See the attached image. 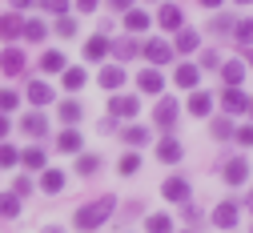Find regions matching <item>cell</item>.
<instances>
[{
    "label": "cell",
    "mask_w": 253,
    "mask_h": 233,
    "mask_svg": "<svg viewBox=\"0 0 253 233\" xmlns=\"http://www.w3.org/2000/svg\"><path fill=\"white\" fill-rule=\"evenodd\" d=\"M20 129H24V133H28V137H41V133H44V129H48V121H44V117H41V113H28V117H24V121H20Z\"/></svg>",
    "instance_id": "cell-16"
},
{
    "label": "cell",
    "mask_w": 253,
    "mask_h": 233,
    "mask_svg": "<svg viewBox=\"0 0 253 233\" xmlns=\"http://www.w3.org/2000/svg\"><path fill=\"white\" fill-rule=\"evenodd\" d=\"M8 133V113H0V137Z\"/></svg>",
    "instance_id": "cell-44"
},
{
    "label": "cell",
    "mask_w": 253,
    "mask_h": 233,
    "mask_svg": "<svg viewBox=\"0 0 253 233\" xmlns=\"http://www.w3.org/2000/svg\"><path fill=\"white\" fill-rule=\"evenodd\" d=\"M133 52H137V41H121V45H117V56H121V60L133 56Z\"/></svg>",
    "instance_id": "cell-40"
},
{
    "label": "cell",
    "mask_w": 253,
    "mask_h": 233,
    "mask_svg": "<svg viewBox=\"0 0 253 233\" xmlns=\"http://www.w3.org/2000/svg\"><path fill=\"white\" fill-rule=\"evenodd\" d=\"M145 56H149L153 64H169V60H173V45H169V41H149V45H145Z\"/></svg>",
    "instance_id": "cell-3"
},
{
    "label": "cell",
    "mask_w": 253,
    "mask_h": 233,
    "mask_svg": "<svg viewBox=\"0 0 253 233\" xmlns=\"http://www.w3.org/2000/svg\"><path fill=\"white\" fill-rule=\"evenodd\" d=\"M213 137H233V121H225V117L213 121Z\"/></svg>",
    "instance_id": "cell-37"
},
{
    "label": "cell",
    "mask_w": 253,
    "mask_h": 233,
    "mask_svg": "<svg viewBox=\"0 0 253 233\" xmlns=\"http://www.w3.org/2000/svg\"><path fill=\"white\" fill-rule=\"evenodd\" d=\"M245 113H253V101H249V105H245Z\"/></svg>",
    "instance_id": "cell-48"
},
{
    "label": "cell",
    "mask_w": 253,
    "mask_h": 233,
    "mask_svg": "<svg viewBox=\"0 0 253 233\" xmlns=\"http://www.w3.org/2000/svg\"><path fill=\"white\" fill-rule=\"evenodd\" d=\"M201 4H205V8H217V4H221V0H201Z\"/></svg>",
    "instance_id": "cell-47"
},
{
    "label": "cell",
    "mask_w": 253,
    "mask_h": 233,
    "mask_svg": "<svg viewBox=\"0 0 253 233\" xmlns=\"http://www.w3.org/2000/svg\"><path fill=\"white\" fill-rule=\"evenodd\" d=\"M28 4H33V0H12V8H28Z\"/></svg>",
    "instance_id": "cell-46"
},
{
    "label": "cell",
    "mask_w": 253,
    "mask_h": 233,
    "mask_svg": "<svg viewBox=\"0 0 253 233\" xmlns=\"http://www.w3.org/2000/svg\"><path fill=\"white\" fill-rule=\"evenodd\" d=\"M97 165H101V157H92V153H84V157L77 161V173H97Z\"/></svg>",
    "instance_id": "cell-33"
},
{
    "label": "cell",
    "mask_w": 253,
    "mask_h": 233,
    "mask_svg": "<svg viewBox=\"0 0 253 233\" xmlns=\"http://www.w3.org/2000/svg\"><path fill=\"white\" fill-rule=\"evenodd\" d=\"M41 69L44 73H60V69H65V56H60V52H44L41 56Z\"/></svg>",
    "instance_id": "cell-23"
},
{
    "label": "cell",
    "mask_w": 253,
    "mask_h": 233,
    "mask_svg": "<svg viewBox=\"0 0 253 233\" xmlns=\"http://www.w3.org/2000/svg\"><path fill=\"white\" fill-rule=\"evenodd\" d=\"M84 56H88V60H101V56H109V41H105V37H92V41L84 45Z\"/></svg>",
    "instance_id": "cell-20"
},
{
    "label": "cell",
    "mask_w": 253,
    "mask_h": 233,
    "mask_svg": "<svg viewBox=\"0 0 253 233\" xmlns=\"http://www.w3.org/2000/svg\"><path fill=\"white\" fill-rule=\"evenodd\" d=\"M173 229V221L165 217V213H157V217H149V233H169Z\"/></svg>",
    "instance_id": "cell-29"
},
{
    "label": "cell",
    "mask_w": 253,
    "mask_h": 233,
    "mask_svg": "<svg viewBox=\"0 0 253 233\" xmlns=\"http://www.w3.org/2000/svg\"><path fill=\"white\" fill-rule=\"evenodd\" d=\"M44 8H48V12H60V16H65V8H69V0H44Z\"/></svg>",
    "instance_id": "cell-41"
},
{
    "label": "cell",
    "mask_w": 253,
    "mask_h": 233,
    "mask_svg": "<svg viewBox=\"0 0 253 233\" xmlns=\"http://www.w3.org/2000/svg\"><path fill=\"white\" fill-rule=\"evenodd\" d=\"M237 4H253V0H237Z\"/></svg>",
    "instance_id": "cell-49"
},
{
    "label": "cell",
    "mask_w": 253,
    "mask_h": 233,
    "mask_svg": "<svg viewBox=\"0 0 253 233\" xmlns=\"http://www.w3.org/2000/svg\"><path fill=\"white\" fill-rule=\"evenodd\" d=\"M245 105H249V96H245L237 85L221 93V109H225V113H245Z\"/></svg>",
    "instance_id": "cell-2"
},
{
    "label": "cell",
    "mask_w": 253,
    "mask_h": 233,
    "mask_svg": "<svg viewBox=\"0 0 253 233\" xmlns=\"http://www.w3.org/2000/svg\"><path fill=\"white\" fill-rule=\"evenodd\" d=\"M249 205H253V193H249Z\"/></svg>",
    "instance_id": "cell-50"
},
{
    "label": "cell",
    "mask_w": 253,
    "mask_h": 233,
    "mask_svg": "<svg viewBox=\"0 0 253 233\" xmlns=\"http://www.w3.org/2000/svg\"><path fill=\"white\" fill-rule=\"evenodd\" d=\"M77 8L81 12H92V8H97V0H77Z\"/></svg>",
    "instance_id": "cell-43"
},
{
    "label": "cell",
    "mask_w": 253,
    "mask_h": 233,
    "mask_svg": "<svg viewBox=\"0 0 253 233\" xmlns=\"http://www.w3.org/2000/svg\"><path fill=\"white\" fill-rule=\"evenodd\" d=\"M20 37H24V41H44L48 28H44V20H24V24H20Z\"/></svg>",
    "instance_id": "cell-14"
},
{
    "label": "cell",
    "mask_w": 253,
    "mask_h": 233,
    "mask_svg": "<svg viewBox=\"0 0 253 233\" xmlns=\"http://www.w3.org/2000/svg\"><path fill=\"white\" fill-rule=\"evenodd\" d=\"M16 157H20V153H16L12 145H0V169H12V165H16Z\"/></svg>",
    "instance_id": "cell-35"
},
{
    "label": "cell",
    "mask_w": 253,
    "mask_h": 233,
    "mask_svg": "<svg viewBox=\"0 0 253 233\" xmlns=\"http://www.w3.org/2000/svg\"><path fill=\"white\" fill-rule=\"evenodd\" d=\"M56 32H60V37H73V32H77V20H73V16H60V20H56Z\"/></svg>",
    "instance_id": "cell-38"
},
{
    "label": "cell",
    "mask_w": 253,
    "mask_h": 233,
    "mask_svg": "<svg viewBox=\"0 0 253 233\" xmlns=\"http://www.w3.org/2000/svg\"><path fill=\"white\" fill-rule=\"evenodd\" d=\"M157 24H161V28H181V8H177V4H161Z\"/></svg>",
    "instance_id": "cell-12"
},
{
    "label": "cell",
    "mask_w": 253,
    "mask_h": 233,
    "mask_svg": "<svg viewBox=\"0 0 253 233\" xmlns=\"http://www.w3.org/2000/svg\"><path fill=\"white\" fill-rule=\"evenodd\" d=\"M41 189H44V193H60V189H65V173H60V169H48V173L41 177Z\"/></svg>",
    "instance_id": "cell-17"
},
{
    "label": "cell",
    "mask_w": 253,
    "mask_h": 233,
    "mask_svg": "<svg viewBox=\"0 0 253 233\" xmlns=\"http://www.w3.org/2000/svg\"><path fill=\"white\" fill-rule=\"evenodd\" d=\"M109 109H113V117H137L141 101H137V96H113V101H109Z\"/></svg>",
    "instance_id": "cell-5"
},
{
    "label": "cell",
    "mask_w": 253,
    "mask_h": 233,
    "mask_svg": "<svg viewBox=\"0 0 253 233\" xmlns=\"http://www.w3.org/2000/svg\"><path fill=\"white\" fill-rule=\"evenodd\" d=\"M197 77H201V64H181V69H177V85L181 89H193Z\"/></svg>",
    "instance_id": "cell-15"
},
{
    "label": "cell",
    "mask_w": 253,
    "mask_h": 233,
    "mask_svg": "<svg viewBox=\"0 0 253 233\" xmlns=\"http://www.w3.org/2000/svg\"><path fill=\"white\" fill-rule=\"evenodd\" d=\"M125 81V69L121 64H109V69H101V89H117Z\"/></svg>",
    "instance_id": "cell-19"
},
{
    "label": "cell",
    "mask_w": 253,
    "mask_h": 233,
    "mask_svg": "<svg viewBox=\"0 0 253 233\" xmlns=\"http://www.w3.org/2000/svg\"><path fill=\"white\" fill-rule=\"evenodd\" d=\"M189 113H193V117H209V113H213L209 93H193V96H189Z\"/></svg>",
    "instance_id": "cell-13"
},
{
    "label": "cell",
    "mask_w": 253,
    "mask_h": 233,
    "mask_svg": "<svg viewBox=\"0 0 253 233\" xmlns=\"http://www.w3.org/2000/svg\"><path fill=\"white\" fill-rule=\"evenodd\" d=\"M213 225H217V229H233V225H237V205H233V201L217 205V209H213Z\"/></svg>",
    "instance_id": "cell-4"
},
{
    "label": "cell",
    "mask_w": 253,
    "mask_h": 233,
    "mask_svg": "<svg viewBox=\"0 0 253 233\" xmlns=\"http://www.w3.org/2000/svg\"><path fill=\"white\" fill-rule=\"evenodd\" d=\"M113 205H117V197H113V193H105V197H97V201L81 205V209H77V217H73V225H77V229H101V225L109 221Z\"/></svg>",
    "instance_id": "cell-1"
},
{
    "label": "cell",
    "mask_w": 253,
    "mask_h": 233,
    "mask_svg": "<svg viewBox=\"0 0 253 233\" xmlns=\"http://www.w3.org/2000/svg\"><path fill=\"white\" fill-rule=\"evenodd\" d=\"M125 28H129V32H145L149 28V16L145 12H129V16H125Z\"/></svg>",
    "instance_id": "cell-25"
},
{
    "label": "cell",
    "mask_w": 253,
    "mask_h": 233,
    "mask_svg": "<svg viewBox=\"0 0 253 233\" xmlns=\"http://www.w3.org/2000/svg\"><path fill=\"white\" fill-rule=\"evenodd\" d=\"M137 169H141V157H137V153H125V157H121V173L129 177V173H137Z\"/></svg>",
    "instance_id": "cell-30"
},
{
    "label": "cell",
    "mask_w": 253,
    "mask_h": 233,
    "mask_svg": "<svg viewBox=\"0 0 253 233\" xmlns=\"http://www.w3.org/2000/svg\"><path fill=\"white\" fill-rule=\"evenodd\" d=\"M81 85H84V73L81 69H69L65 73V89H81Z\"/></svg>",
    "instance_id": "cell-39"
},
{
    "label": "cell",
    "mask_w": 253,
    "mask_h": 233,
    "mask_svg": "<svg viewBox=\"0 0 253 233\" xmlns=\"http://www.w3.org/2000/svg\"><path fill=\"white\" fill-rule=\"evenodd\" d=\"M109 4H113V8H129L133 0H109Z\"/></svg>",
    "instance_id": "cell-45"
},
{
    "label": "cell",
    "mask_w": 253,
    "mask_h": 233,
    "mask_svg": "<svg viewBox=\"0 0 253 233\" xmlns=\"http://www.w3.org/2000/svg\"><path fill=\"white\" fill-rule=\"evenodd\" d=\"M221 77H225V85L233 89V85H241V77H245V69L237 60H229V64H221Z\"/></svg>",
    "instance_id": "cell-22"
},
{
    "label": "cell",
    "mask_w": 253,
    "mask_h": 233,
    "mask_svg": "<svg viewBox=\"0 0 253 233\" xmlns=\"http://www.w3.org/2000/svg\"><path fill=\"white\" fill-rule=\"evenodd\" d=\"M177 48H181V52H193V48H197V32H193V28H181Z\"/></svg>",
    "instance_id": "cell-26"
},
{
    "label": "cell",
    "mask_w": 253,
    "mask_h": 233,
    "mask_svg": "<svg viewBox=\"0 0 253 233\" xmlns=\"http://www.w3.org/2000/svg\"><path fill=\"white\" fill-rule=\"evenodd\" d=\"M20 213V201L16 197H0V217H16Z\"/></svg>",
    "instance_id": "cell-34"
},
{
    "label": "cell",
    "mask_w": 253,
    "mask_h": 233,
    "mask_svg": "<svg viewBox=\"0 0 253 233\" xmlns=\"http://www.w3.org/2000/svg\"><path fill=\"white\" fill-rule=\"evenodd\" d=\"M137 85H141L145 93H161V89H165V77L157 73V69H145V73L137 77Z\"/></svg>",
    "instance_id": "cell-11"
},
{
    "label": "cell",
    "mask_w": 253,
    "mask_h": 233,
    "mask_svg": "<svg viewBox=\"0 0 253 233\" xmlns=\"http://www.w3.org/2000/svg\"><path fill=\"white\" fill-rule=\"evenodd\" d=\"M125 141H129V145H133V149H137V145H145V141H149V133H145V129H137V125H133V129H125Z\"/></svg>",
    "instance_id": "cell-32"
},
{
    "label": "cell",
    "mask_w": 253,
    "mask_h": 233,
    "mask_svg": "<svg viewBox=\"0 0 253 233\" xmlns=\"http://www.w3.org/2000/svg\"><path fill=\"white\" fill-rule=\"evenodd\" d=\"M16 161H24L28 169H44V153H41V149H24Z\"/></svg>",
    "instance_id": "cell-24"
},
{
    "label": "cell",
    "mask_w": 253,
    "mask_h": 233,
    "mask_svg": "<svg viewBox=\"0 0 253 233\" xmlns=\"http://www.w3.org/2000/svg\"><path fill=\"white\" fill-rule=\"evenodd\" d=\"M233 32H237V41H241V45H253V20H237Z\"/></svg>",
    "instance_id": "cell-28"
},
{
    "label": "cell",
    "mask_w": 253,
    "mask_h": 233,
    "mask_svg": "<svg viewBox=\"0 0 253 233\" xmlns=\"http://www.w3.org/2000/svg\"><path fill=\"white\" fill-rule=\"evenodd\" d=\"M161 193L169 197V201H185V197H189V181H185V177H169Z\"/></svg>",
    "instance_id": "cell-8"
},
{
    "label": "cell",
    "mask_w": 253,
    "mask_h": 233,
    "mask_svg": "<svg viewBox=\"0 0 253 233\" xmlns=\"http://www.w3.org/2000/svg\"><path fill=\"white\" fill-rule=\"evenodd\" d=\"M0 69H4L8 77H16V73L24 69V52H16V48H4V56H0Z\"/></svg>",
    "instance_id": "cell-9"
},
{
    "label": "cell",
    "mask_w": 253,
    "mask_h": 233,
    "mask_svg": "<svg viewBox=\"0 0 253 233\" xmlns=\"http://www.w3.org/2000/svg\"><path fill=\"white\" fill-rule=\"evenodd\" d=\"M20 16H0V41H12V37H20Z\"/></svg>",
    "instance_id": "cell-18"
},
{
    "label": "cell",
    "mask_w": 253,
    "mask_h": 233,
    "mask_svg": "<svg viewBox=\"0 0 253 233\" xmlns=\"http://www.w3.org/2000/svg\"><path fill=\"white\" fill-rule=\"evenodd\" d=\"M237 141L241 145H253V129H237Z\"/></svg>",
    "instance_id": "cell-42"
},
{
    "label": "cell",
    "mask_w": 253,
    "mask_h": 233,
    "mask_svg": "<svg viewBox=\"0 0 253 233\" xmlns=\"http://www.w3.org/2000/svg\"><path fill=\"white\" fill-rule=\"evenodd\" d=\"M56 145L65 149V153H77V149H81V133H73V129H69V133H60V141H56Z\"/></svg>",
    "instance_id": "cell-27"
},
{
    "label": "cell",
    "mask_w": 253,
    "mask_h": 233,
    "mask_svg": "<svg viewBox=\"0 0 253 233\" xmlns=\"http://www.w3.org/2000/svg\"><path fill=\"white\" fill-rule=\"evenodd\" d=\"M28 101H33V105H48V101H52V93H48V85L33 81V85H28Z\"/></svg>",
    "instance_id": "cell-21"
},
{
    "label": "cell",
    "mask_w": 253,
    "mask_h": 233,
    "mask_svg": "<svg viewBox=\"0 0 253 233\" xmlns=\"http://www.w3.org/2000/svg\"><path fill=\"white\" fill-rule=\"evenodd\" d=\"M157 157H161L165 165H177V161H181V145H177L173 137H165V141H157Z\"/></svg>",
    "instance_id": "cell-7"
},
{
    "label": "cell",
    "mask_w": 253,
    "mask_h": 233,
    "mask_svg": "<svg viewBox=\"0 0 253 233\" xmlns=\"http://www.w3.org/2000/svg\"><path fill=\"white\" fill-rule=\"evenodd\" d=\"M153 117H157V125L173 129V125H177V101H173V96H165V101L157 105V113H153Z\"/></svg>",
    "instance_id": "cell-6"
},
{
    "label": "cell",
    "mask_w": 253,
    "mask_h": 233,
    "mask_svg": "<svg viewBox=\"0 0 253 233\" xmlns=\"http://www.w3.org/2000/svg\"><path fill=\"white\" fill-rule=\"evenodd\" d=\"M245 177H249V165H245L241 157H233V161L225 165V181H229V185H241Z\"/></svg>",
    "instance_id": "cell-10"
},
{
    "label": "cell",
    "mask_w": 253,
    "mask_h": 233,
    "mask_svg": "<svg viewBox=\"0 0 253 233\" xmlns=\"http://www.w3.org/2000/svg\"><path fill=\"white\" fill-rule=\"evenodd\" d=\"M60 121H81V105L77 101H65V105H60Z\"/></svg>",
    "instance_id": "cell-36"
},
{
    "label": "cell",
    "mask_w": 253,
    "mask_h": 233,
    "mask_svg": "<svg viewBox=\"0 0 253 233\" xmlns=\"http://www.w3.org/2000/svg\"><path fill=\"white\" fill-rule=\"evenodd\" d=\"M16 101H20V96H16L12 89H0V113H12V109H16Z\"/></svg>",
    "instance_id": "cell-31"
}]
</instances>
